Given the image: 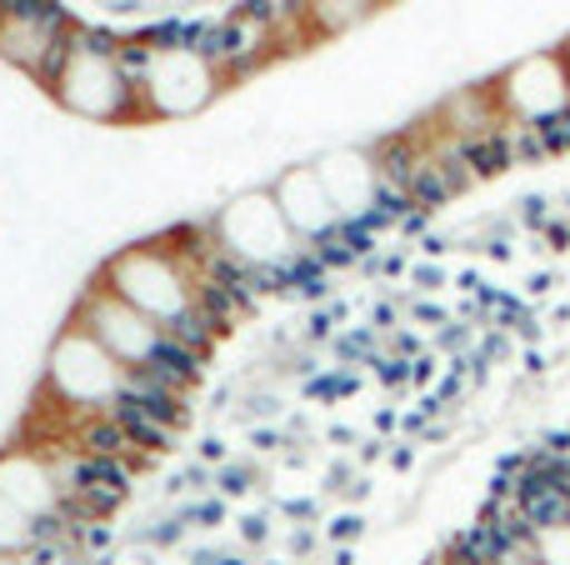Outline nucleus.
<instances>
[{"label": "nucleus", "mask_w": 570, "mask_h": 565, "mask_svg": "<svg viewBox=\"0 0 570 565\" xmlns=\"http://www.w3.org/2000/svg\"><path fill=\"white\" fill-rule=\"evenodd\" d=\"M100 286H110L120 300H130L136 310H146L160 330H170L180 316L196 310V290H200V266L186 250L180 226L156 230L146 240L116 246L106 256V266L96 270Z\"/></svg>", "instance_id": "obj_1"}, {"label": "nucleus", "mask_w": 570, "mask_h": 565, "mask_svg": "<svg viewBox=\"0 0 570 565\" xmlns=\"http://www.w3.org/2000/svg\"><path fill=\"white\" fill-rule=\"evenodd\" d=\"M116 46V30L90 26V20H76V30H70V60L46 96L80 126H146L150 120L140 90L120 76Z\"/></svg>", "instance_id": "obj_2"}, {"label": "nucleus", "mask_w": 570, "mask_h": 565, "mask_svg": "<svg viewBox=\"0 0 570 565\" xmlns=\"http://www.w3.org/2000/svg\"><path fill=\"white\" fill-rule=\"evenodd\" d=\"M126 376L130 370L120 366L116 356L96 346V336H86L80 326L60 330L46 350V396L60 416L70 420H86V416H110L116 400L126 396Z\"/></svg>", "instance_id": "obj_3"}, {"label": "nucleus", "mask_w": 570, "mask_h": 565, "mask_svg": "<svg viewBox=\"0 0 570 565\" xmlns=\"http://www.w3.org/2000/svg\"><path fill=\"white\" fill-rule=\"evenodd\" d=\"M210 226H216L220 246H226L230 256L246 260V266L261 270L266 280L305 250L301 240H295V230L285 226L271 186H240L236 196H226V206L210 216Z\"/></svg>", "instance_id": "obj_4"}, {"label": "nucleus", "mask_w": 570, "mask_h": 565, "mask_svg": "<svg viewBox=\"0 0 570 565\" xmlns=\"http://www.w3.org/2000/svg\"><path fill=\"white\" fill-rule=\"evenodd\" d=\"M70 326L96 336V346L106 350V356H116L126 370H146L150 360L160 356V346H166V330H160L146 310L120 300L110 286H100V280L80 286L76 306H70Z\"/></svg>", "instance_id": "obj_5"}, {"label": "nucleus", "mask_w": 570, "mask_h": 565, "mask_svg": "<svg viewBox=\"0 0 570 565\" xmlns=\"http://www.w3.org/2000/svg\"><path fill=\"white\" fill-rule=\"evenodd\" d=\"M220 90H226L220 70L210 66L200 50H190V46L156 50L146 80H140V100H146V116L156 120V126L200 116L206 106H216V100H220Z\"/></svg>", "instance_id": "obj_6"}, {"label": "nucleus", "mask_w": 570, "mask_h": 565, "mask_svg": "<svg viewBox=\"0 0 570 565\" xmlns=\"http://www.w3.org/2000/svg\"><path fill=\"white\" fill-rule=\"evenodd\" d=\"M491 90L501 100L505 120H521V126H546L561 110H570V70L561 46L556 50H531V56L511 60L505 70L491 76Z\"/></svg>", "instance_id": "obj_7"}, {"label": "nucleus", "mask_w": 570, "mask_h": 565, "mask_svg": "<svg viewBox=\"0 0 570 565\" xmlns=\"http://www.w3.org/2000/svg\"><path fill=\"white\" fill-rule=\"evenodd\" d=\"M315 176H321L325 196L335 200L341 220H371L381 206V170H375L371 146H321L315 150Z\"/></svg>", "instance_id": "obj_8"}, {"label": "nucleus", "mask_w": 570, "mask_h": 565, "mask_svg": "<svg viewBox=\"0 0 570 565\" xmlns=\"http://www.w3.org/2000/svg\"><path fill=\"white\" fill-rule=\"evenodd\" d=\"M271 196H276L285 226L295 230L301 246H315V240H325V236L341 230V210H335V200L325 196V186H321V176H315L311 160H291V166H281L276 176H271Z\"/></svg>", "instance_id": "obj_9"}, {"label": "nucleus", "mask_w": 570, "mask_h": 565, "mask_svg": "<svg viewBox=\"0 0 570 565\" xmlns=\"http://www.w3.org/2000/svg\"><path fill=\"white\" fill-rule=\"evenodd\" d=\"M431 120L451 140H461V146H471V140H485V136H495V130H505V110H501V100H495V90H491V76L451 86L431 106Z\"/></svg>", "instance_id": "obj_10"}, {"label": "nucleus", "mask_w": 570, "mask_h": 565, "mask_svg": "<svg viewBox=\"0 0 570 565\" xmlns=\"http://www.w3.org/2000/svg\"><path fill=\"white\" fill-rule=\"evenodd\" d=\"M0 496L26 511L30 521L60 511V486L36 446H0Z\"/></svg>", "instance_id": "obj_11"}, {"label": "nucleus", "mask_w": 570, "mask_h": 565, "mask_svg": "<svg viewBox=\"0 0 570 565\" xmlns=\"http://www.w3.org/2000/svg\"><path fill=\"white\" fill-rule=\"evenodd\" d=\"M381 6L385 0H311V30L315 40H341L381 16Z\"/></svg>", "instance_id": "obj_12"}, {"label": "nucleus", "mask_w": 570, "mask_h": 565, "mask_svg": "<svg viewBox=\"0 0 570 565\" xmlns=\"http://www.w3.org/2000/svg\"><path fill=\"white\" fill-rule=\"evenodd\" d=\"M30 541H36V521L0 496V556H20Z\"/></svg>", "instance_id": "obj_13"}, {"label": "nucleus", "mask_w": 570, "mask_h": 565, "mask_svg": "<svg viewBox=\"0 0 570 565\" xmlns=\"http://www.w3.org/2000/svg\"><path fill=\"white\" fill-rule=\"evenodd\" d=\"M531 546H535V565H570V521L535 531Z\"/></svg>", "instance_id": "obj_14"}, {"label": "nucleus", "mask_w": 570, "mask_h": 565, "mask_svg": "<svg viewBox=\"0 0 570 565\" xmlns=\"http://www.w3.org/2000/svg\"><path fill=\"white\" fill-rule=\"evenodd\" d=\"M0 565H16V556H0Z\"/></svg>", "instance_id": "obj_15"}]
</instances>
